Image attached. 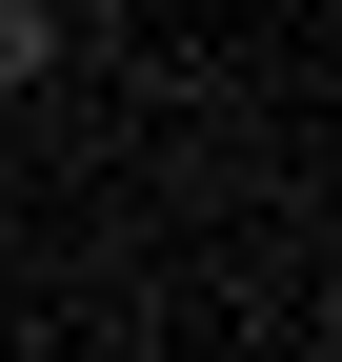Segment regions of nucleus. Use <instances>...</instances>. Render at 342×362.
I'll return each instance as SVG.
<instances>
[{"label": "nucleus", "mask_w": 342, "mask_h": 362, "mask_svg": "<svg viewBox=\"0 0 342 362\" xmlns=\"http://www.w3.org/2000/svg\"><path fill=\"white\" fill-rule=\"evenodd\" d=\"M40 61H61V21H40V0H0V101H20Z\"/></svg>", "instance_id": "nucleus-1"}]
</instances>
